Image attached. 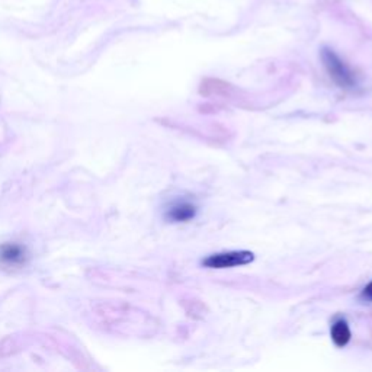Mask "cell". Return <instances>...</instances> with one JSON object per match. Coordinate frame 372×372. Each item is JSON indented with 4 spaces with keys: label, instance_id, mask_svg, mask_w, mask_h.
Here are the masks:
<instances>
[{
    "label": "cell",
    "instance_id": "1",
    "mask_svg": "<svg viewBox=\"0 0 372 372\" xmlns=\"http://www.w3.org/2000/svg\"><path fill=\"white\" fill-rule=\"evenodd\" d=\"M321 61H323L327 73L337 86L343 89H353L358 84L357 75L353 73L350 67L332 48L325 47L321 49Z\"/></svg>",
    "mask_w": 372,
    "mask_h": 372
},
{
    "label": "cell",
    "instance_id": "2",
    "mask_svg": "<svg viewBox=\"0 0 372 372\" xmlns=\"http://www.w3.org/2000/svg\"><path fill=\"white\" fill-rule=\"evenodd\" d=\"M255 261V255L247 250H234V251H224L217 253V255L208 256L206 261H202V265L211 269H226L234 266L249 265Z\"/></svg>",
    "mask_w": 372,
    "mask_h": 372
},
{
    "label": "cell",
    "instance_id": "3",
    "mask_svg": "<svg viewBox=\"0 0 372 372\" xmlns=\"http://www.w3.org/2000/svg\"><path fill=\"white\" fill-rule=\"evenodd\" d=\"M28 251L18 243H6L0 246V263L9 268H18L26 263Z\"/></svg>",
    "mask_w": 372,
    "mask_h": 372
},
{
    "label": "cell",
    "instance_id": "4",
    "mask_svg": "<svg viewBox=\"0 0 372 372\" xmlns=\"http://www.w3.org/2000/svg\"><path fill=\"white\" fill-rule=\"evenodd\" d=\"M196 215V207L189 204V202H176L167 211V219L173 223H186L191 222Z\"/></svg>",
    "mask_w": 372,
    "mask_h": 372
},
{
    "label": "cell",
    "instance_id": "5",
    "mask_svg": "<svg viewBox=\"0 0 372 372\" xmlns=\"http://www.w3.org/2000/svg\"><path fill=\"white\" fill-rule=\"evenodd\" d=\"M330 336H332V341L334 342L336 346L345 348L350 342V336H352L350 334V329H349L346 321L345 320H337L336 323L332 326Z\"/></svg>",
    "mask_w": 372,
    "mask_h": 372
},
{
    "label": "cell",
    "instance_id": "6",
    "mask_svg": "<svg viewBox=\"0 0 372 372\" xmlns=\"http://www.w3.org/2000/svg\"><path fill=\"white\" fill-rule=\"evenodd\" d=\"M362 298L366 301H372V282H369L362 290Z\"/></svg>",
    "mask_w": 372,
    "mask_h": 372
}]
</instances>
